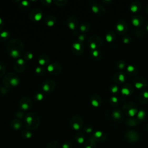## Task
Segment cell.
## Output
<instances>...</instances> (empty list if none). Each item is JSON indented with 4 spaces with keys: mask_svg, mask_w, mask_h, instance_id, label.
<instances>
[{
    "mask_svg": "<svg viewBox=\"0 0 148 148\" xmlns=\"http://www.w3.org/2000/svg\"><path fill=\"white\" fill-rule=\"evenodd\" d=\"M3 27H4V22H3L2 19L0 17V30L2 29Z\"/></svg>",
    "mask_w": 148,
    "mask_h": 148,
    "instance_id": "cell-50",
    "label": "cell"
},
{
    "mask_svg": "<svg viewBox=\"0 0 148 148\" xmlns=\"http://www.w3.org/2000/svg\"><path fill=\"white\" fill-rule=\"evenodd\" d=\"M13 67L17 72L22 73L24 72L26 68V61L24 60V58L17 59L14 64Z\"/></svg>",
    "mask_w": 148,
    "mask_h": 148,
    "instance_id": "cell-9",
    "label": "cell"
},
{
    "mask_svg": "<svg viewBox=\"0 0 148 148\" xmlns=\"http://www.w3.org/2000/svg\"><path fill=\"white\" fill-rule=\"evenodd\" d=\"M146 29L148 31V25H147V26L146 27Z\"/></svg>",
    "mask_w": 148,
    "mask_h": 148,
    "instance_id": "cell-55",
    "label": "cell"
},
{
    "mask_svg": "<svg viewBox=\"0 0 148 148\" xmlns=\"http://www.w3.org/2000/svg\"><path fill=\"white\" fill-rule=\"evenodd\" d=\"M52 2H53V1H51V0H42V1H41V3L45 7H49L52 4Z\"/></svg>",
    "mask_w": 148,
    "mask_h": 148,
    "instance_id": "cell-29",
    "label": "cell"
},
{
    "mask_svg": "<svg viewBox=\"0 0 148 148\" xmlns=\"http://www.w3.org/2000/svg\"><path fill=\"white\" fill-rule=\"evenodd\" d=\"M137 112V109H134V108H131V109H129L128 113H129V115L130 116L133 117V116H135V115L136 114Z\"/></svg>",
    "mask_w": 148,
    "mask_h": 148,
    "instance_id": "cell-30",
    "label": "cell"
},
{
    "mask_svg": "<svg viewBox=\"0 0 148 148\" xmlns=\"http://www.w3.org/2000/svg\"><path fill=\"white\" fill-rule=\"evenodd\" d=\"M56 22V17L54 15H49L47 16L45 19V24L49 27H52L54 26Z\"/></svg>",
    "mask_w": 148,
    "mask_h": 148,
    "instance_id": "cell-13",
    "label": "cell"
},
{
    "mask_svg": "<svg viewBox=\"0 0 148 148\" xmlns=\"http://www.w3.org/2000/svg\"><path fill=\"white\" fill-rule=\"evenodd\" d=\"M11 34L9 31H4L0 33V42H5L9 38Z\"/></svg>",
    "mask_w": 148,
    "mask_h": 148,
    "instance_id": "cell-16",
    "label": "cell"
},
{
    "mask_svg": "<svg viewBox=\"0 0 148 148\" xmlns=\"http://www.w3.org/2000/svg\"><path fill=\"white\" fill-rule=\"evenodd\" d=\"M116 29L119 32H122L124 30V26L122 24H118L116 26Z\"/></svg>",
    "mask_w": 148,
    "mask_h": 148,
    "instance_id": "cell-37",
    "label": "cell"
},
{
    "mask_svg": "<svg viewBox=\"0 0 148 148\" xmlns=\"http://www.w3.org/2000/svg\"><path fill=\"white\" fill-rule=\"evenodd\" d=\"M119 80L121 82H124V76L123 75V74H120L119 75Z\"/></svg>",
    "mask_w": 148,
    "mask_h": 148,
    "instance_id": "cell-47",
    "label": "cell"
},
{
    "mask_svg": "<svg viewBox=\"0 0 148 148\" xmlns=\"http://www.w3.org/2000/svg\"><path fill=\"white\" fill-rule=\"evenodd\" d=\"M85 148H96V144L95 141H93L92 139L87 140L85 142Z\"/></svg>",
    "mask_w": 148,
    "mask_h": 148,
    "instance_id": "cell-19",
    "label": "cell"
},
{
    "mask_svg": "<svg viewBox=\"0 0 148 148\" xmlns=\"http://www.w3.org/2000/svg\"><path fill=\"white\" fill-rule=\"evenodd\" d=\"M34 55L30 51L26 52L24 55V60L25 61H31L33 59Z\"/></svg>",
    "mask_w": 148,
    "mask_h": 148,
    "instance_id": "cell-20",
    "label": "cell"
},
{
    "mask_svg": "<svg viewBox=\"0 0 148 148\" xmlns=\"http://www.w3.org/2000/svg\"><path fill=\"white\" fill-rule=\"evenodd\" d=\"M50 61V58L48 55L45 54L41 55L38 57V63L41 66H48Z\"/></svg>",
    "mask_w": 148,
    "mask_h": 148,
    "instance_id": "cell-12",
    "label": "cell"
},
{
    "mask_svg": "<svg viewBox=\"0 0 148 148\" xmlns=\"http://www.w3.org/2000/svg\"><path fill=\"white\" fill-rule=\"evenodd\" d=\"M56 82L52 79H46L43 82L42 89L46 93H50L55 90Z\"/></svg>",
    "mask_w": 148,
    "mask_h": 148,
    "instance_id": "cell-4",
    "label": "cell"
},
{
    "mask_svg": "<svg viewBox=\"0 0 148 148\" xmlns=\"http://www.w3.org/2000/svg\"><path fill=\"white\" fill-rule=\"evenodd\" d=\"M85 131L86 132L89 133V132H91V131H93V129L90 127H86V128L85 129Z\"/></svg>",
    "mask_w": 148,
    "mask_h": 148,
    "instance_id": "cell-49",
    "label": "cell"
},
{
    "mask_svg": "<svg viewBox=\"0 0 148 148\" xmlns=\"http://www.w3.org/2000/svg\"><path fill=\"white\" fill-rule=\"evenodd\" d=\"M127 71H128L129 72H131L132 71H134V67L132 66H129L127 67Z\"/></svg>",
    "mask_w": 148,
    "mask_h": 148,
    "instance_id": "cell-46",
    "label": "cell"
},
{
    "mask_svg": "<svg viewBox=\"0 0 148 148\" xmlns=\"http://www.w3.org/2000/svg\"><path fill=\"white\" fill-rule=\"evenodd\" d=\"M113 116H114V117L115 118V119H119V118L120 117V114L119 112H116V111H115V112H113Z\"/></svg>",
    "mask_w": 148,
    "mask_h": 148,
    "instance_id": "cell-39",
    "label": "cell"
},
{
    "mask_svg": "<svg viewBox=\"0 0 148 148\" xmlns=\"http://www.w3.org/2000/svg\"><path fill=\"white\" fill-rule=\"evenodd\" d=\"M105 39L106 41H107L108 42H111L112 40H113V37L110 34H107L106 35V37H105Z\"/></svg>",
    "mask_w": 148,
    "mask_h": 148,
    "instance_id": "cell-38",
    "label": "cell"
},
{
    "mask_svg": "<svg viewBox=\"0 0 148 148\" xmlns=\"http://www.w3.org/2000/svg\"><path fill=\"white\" fill-rule=\"evenodd\" d=\"M6 72V66L5 65L0 61V77L5 75Z\"/></svg>",
    "mask_w": 148,
    "mask_h": 148,
    "instance_id": "cell-25",
    "label": "cell"
},
{
    "mask_svg": "<svg viewBox=\"0 0 148 148\" xmlns=\"http://www.w3.org/2000/svg\"><path fill=\"white\" fill-rule=\"evenodd\" d=\"M112 102H113L116 103L118 101V99H117V97H113L112 98Z\"/></svg>",
    "mask_w": 148,
    "mask_h": 148,
    "instance_id": "cell-51",
    "label": "cell"
},
{
    "mask_svg": "<svg viewBox=\"0 0 148 148\" xmlns=\"http://www.w3.org/2000/svg\"><path fill=\"white\" fill-rule=\"evenodd\" d=\"M89 47H90V48L91 49H92V50H95L97 48V45H96V43L95 42H91L90 43V45H89Z\"/></svg>",
    "mask_w": 148,
    "mask_h": 148,
    "instance_id": "cell-41",
    "label": "cell"
},
{
    "mask_svg": "<svg viewBox=\"0 0 148 148\" xmlns=\"http://www.w3.org/2000/svg\"><path fill=\"white\" fill-rule=\"evenodd\" d=\"M15 115H16V117L18 118V119H23V118L25 116L24 112H23V111H19L16 112Z\"/></svg>",
    "mask_w": 148,
    "mask_h": 148,
    "instance_id": "cell-28",
    "label": "cell"
},
{
    "mask_svg": "<svg viewBox=\"0 0 148 148\" xmlns=\"http://www.w3.org/2000/svg\"><path fill=\"white\" fill-rule=\"evenodd\" d=\"M53 3L56 5L58 6V7H64V6L66 5L67 3V1H64V0H56V1H53Z\"/></svg>",
    "mask_w": 148,
    "mask_h": 148,
    "instance_id": "cell-22",
    "label": "cell"
},
{
    "mask_svg": "<svg viewBox=\"0 0 148 148\" xmlns=\"http://www.w3.org/2000/svg\"><path fill=\"white\" fill-rule=\"evenodd\" d=\"M24 47L22 41L19 39L11 40L7 45V52L11 57L20 58L24 53Z\"/></svg>",
    "mask_w": 148,
    "mask_h": 148,
    "instance_id": "cell-1",
    "label": "cell"
},
{
    "mask_svg": "<svg viewBox=\"0 0 148 148\" xmlns=\"http://www.w3.org/2000/svg\"><path fill=\"white\" fill-rule=\"evenodd\" d=\"M78 20L75 16H70L67 20V25L72 31L76 30L78 26Z\"/></svg>",
    "mask_w": 148,
    "mask_h": 148,
    "instance_id": "cell-11",
    "label": "cell"
},
{
    "mask_svg": "<svg viewBox=\"0 0 148 148\" xmlns=\"http://www.w3.org/2000/svg\"><path fill=\"white\" fill-rule=\"evenodd\" d=\"M121 91H122V94H123V95H125V96H128L130 93V90L127 88H123Z\"/></svg>",
    "mask_w": 148,
    "mask_h": 148,
    "instance_id": "cell-35",
    "label": "cell"
},
{
    "mask_svg": "<svg viewBox=\"0 0 148 148\" xmlns=\"http://www.w3.org/2000/svg\"><path fill=\"white\" fill-rule=\"evenodd\" d=\"M145 116V112L144 111H139L138 113V119H140V120L143 119Z\"/></svg>",
    "mask_w": 148,
    "mask_h": 148,
    "instance_id": "cell-31",
    "label": "cell"
},
{
    "mask_svg": "<svg viewBox=\"0 0 148 148\" xmlns=\"http://www.w3.org/2000/svg\"><path fill=\"white\" fill-rule=\"evenodd\" d=\"M123 42L124 43H128L129 42V40L127 39V38H124L123 40Z\"/></svg>",
    "mask_w": 148,
    "mask_h": 148,
    "instance_id": "cell-53",
    "label": "cell"
},
{
    "mask_svg": "<svg viewBox=\"0 0 148 148\" xmlns=\"http://www.w3.org/2000/svg\"><path fill=\"white\" fill-rule=\"evenodd\" d=\"M143 96L145 98H148V92H147V91H145V92L144 93Z\"/></svg>",
    "mask_w": 148,
    "mask_h": 148,
    "instance_id": "cell-52",
    "label": "cell"
},
{
    "mask_svg": "<svg viewBox=\"0 0 148 148\" xmlns=\"http://www.w3.org/2000/svg\"><path fill=\"white\" fill-rule=\"evenodd\" d=\"M132 24L133 26H134L135 27L140 26V20L137 19H133L132 20Z\"/></svg>",
    "mask_w": 148,
    "mask_h": 148,
    "instance_id": "cell-34",
    "label": "cell"
},
{
    "mask_svg": "<svg viewBox=\"0 0 148 148\" xmlns=\"http://www.w3.org/2000/svg\"><path fill=\"white\" fill-rule=\"evenodd\" d=\"M85 36L84 35H82V34L80 35L78 37V40L79 42H83L85 41Z\"/></svg>",
    "mask_w": 148,
    "mask_h": 148,
    "instance_id": "cell-43",
    "label": "cell"
},
{
    "mask_svg": "<svg viewBox=\"0 0 148 148\" xmlns=\"http://www.w3.org/2000/svg\"><path fill=\"white\" fill-rule=\"evenodd\" d=\"M46 148H60V145L57 142L52 141L49 144Z\"/></svg>",
    "mask_w": 148,
    "mask_h": 148,
    "instance_id": "cell-26",
    "label": "cell"
},
{
    "mask_svg": "<svg viewBox=\"0 0 148 148\" xmlns=\"http://www.w3.org/2000/svg\"><path fill=\"white\" fill-rule=\"evenodd\" d=\"M30 3L28 1H23L20 2L19 8L22 11H27L30 7Z\"/></svg>",
    "mask_w": 148,
    "mask_h": 148,
    "instance_id": "cell-17",
    "label": "cell"
},
{
    "mask_svg": "<svg viewBox=\"0 0 148 148\" xmlns=\"http://www.w3.org/2000/svg\"><path fill=\"white\" fill-rule=\"evenodd\" d=\"M22 135L23 138L28 139V138H30L32 137V133L29 131L27 129L25 130H23L22 131Z\"/></svg>",
    "mask_w": 148,
    "mask_h": 148,
    "instance_id": "cell-23",
    "label": "cell"
},
{
    "mask_svg": "<svg viewBox=\"0 0 148 148\" xmlns=\"http://www.w3.org/2000/svg\"><path fill=\"white\" fill-rule=\"evenodd\" d=\"M91 104L92 105V106H93L94 107H98L100 105V103L96 99H93L91 100Z\"/></svg>",
    "mask_w": 148,
    "mask_h": 148,
    "instance_id": "cell-32",
    "label": "cell"
},
{
    "mask_svg": "<svg viewBox=\"0 0 148 148\" xmlns=\"http://www.w3.org/2000/svg\"><path fill=\"white\" fill-rule=\"evenodd\" d=\"M135 86L136 88H138V89H140V88H141L144 86V84L140 82H137L135 84Z\"/></svg>",
    "mask_w": 148,
    "mask_h": 148,
    "instance_id": "cell-42",
    "label": "cell"
},
{
    "mask_svg": "<svg viewBox=\"0 0 148 148\" xmlns=\"http://www.w3.org/2000/svg\"><path fill=\"white\" fill-rule=\"evenodd\" d=\"M29 19L32 22H39L42 19L43 12L42 11L38 8L32 9L29 14Z\"/></svg>",
    "mask_w": 148,
    "mask_h": 148,
    "instance_id": "cell-7",
    "label": "cell"
},
{
    "mask_svg": "<svg viewBox=\"0 0 148 148\" xmlns=\"http://www.w3.org/2000/svg\"><path fill=\"white\" fill-rule=\"evenodd\" d=\"M3 84L7 88L17 87L20 82L19 76L13 72H9L4 76L2 79Z\"/></svg>",
    "mask_w": 148,
    "mask_h": 148,
    "instance_id": "cell-3",
    "label": "cell"
},
{
    "mask_svg": "<svg viewBox=\"0 0 148 148\" xmlns=\"http://www.w3.org/2000/svg\"><path fill=\"white\" fill-rule=\"evenodd\" d=\"M20 108L22 111H29L32 106V101L28 97H22L19 102Z\"/></svg>",
    "mask_w": 148,
    "mask_h": 148,
    "instance_id": "cell-5",
    "label": "cell"
},
{
    "mask_svg": "<svg viewBox=\"0 0 148 148\" xmlns=\"http://www.w3.org/2000/svg\"><path fill=\"white\" fill-rule=\"evenodd\" d=\"M112 90V93H116L118 91V87L115 86H114V87H113L112 88V90Z\"/></svg>",
    "mask_w": 148,
    "mask_h": 148,
    "instance_id": "cell-48",
    "label": "cell"
},
{
    "mask_svg": "<svg viewBox=\"0 0 148 148\" xmlns=\"http://www.w3.org/2000/svg\"><path fill=\"white\" fill-rule=\"evenodd\" d=\"M1 92L2 94H7L8 92V90L7 89V87H2L1 89Z\"/></svg>",
    "mask_w": 148,
    "mask_h": 148,
    "instance_id": "cell-45",
    "label": "cell"
},
{
    "mask_svg": "<svg viewBox=\"0 0 148 148\" xmlns=\"http://www.w3.org/2000/svg\"><path fill=\"white\" fill-rule=\"evenodd\" d=\"M35 71L38 75H43L46 73L45 69L41 67H37L36 68H35Z\"/></svg>",
    "mask_w": 148,
    "mask_h": 148,
    "instance_id": "cell-21",
    "label": "cell"
},
{
    "mask_svg": "<svg viewBox=\"0 0 148 148\" xmlns=\"http://www.w3.org/2000/svg\"><path fill=\"white\" fill-rule=\"evenodd\" d=\"M75 140L79 144H82L85 142V135L82 132L76 133L75 137Z\"/></svg>",
    "mask_w": 148,
    "mask_h": 148,
    "instance_id": "cell-18",
    "label": "cell"
},
{
    "mask_svg": "<svg viewBox=\"0 0 148 148\" xmlns=\"http://www.w3.org/2000/svg\"><path fill=\"white\" fill-rule=\"evenodd\" d=\"M79 29L80 31L82 32H85L86 31H87L88 29V27L86 24V23H82V24L80 26Z\"/></svg>",
    "mask_w": 148,
    "mask_h": 148,
    "instance_id": "cell-27",
    "label": "cell"
},
{
    "mask_svg": "<svg viewBox=\"0 0 148 148\" xmlns=\"http://www.w3.org/2000/svg\"><path fill=\"white\" fill-rule=\"evenodd\" d=\"M91 11H92L94 13H98L99 12V9L97 7V5H94L91 7Z\"/></svg>",
    "mask_w": 148,
    "mask_h": 148,
    "instance_id": "cell-36",
    "label": "cell"
},
{
    "mask_svg": "<svg viewBox=\"0 0 148 148\" xmlns=\"http://www.w3.org/2000/svg\"><path fill=\"white\" fill-rule=\"evenodd\" d=\"M47 71L51 75H58L62 71V66L58 63H53L47 66Z\"/></svg>",
    "mask_w": 148,
    "mask_h": 148,
    "instance_id": "cell-8",
    "label": "cell"
},
{
    "mask_svg": "<svg viewBox=\"0 0 148 148\" xmlns=\"http://www.w3.org/2000/svg\"><path fill=\"white\" fill-rule=\"evenodd\" d=\"M72 145V143L70 141H66L63 144L62 147L63 148H71Z\"/></svg>",
    "mask_w": 148,
    "mask_h": 148,
    "instance_id": "cell-33",
    "label": "cell"
},
{
    "mask_svg": "<svg viewBox=\"0 0 148 148\" xmlns=\"http://www.w3.org/2000/svg\"><path fill=\"white\" fill-rule=\"evenodd\" d=\"M11 125L12 128L15 130H20V129H22L23 127V124L22 122L19 119H13L12 121Z\"/></svg>",
    "mask_w": 148,
    "mask_h": 148,
    "instance_id": "cell-14",
    "label": "cell"
},
{
    "mask_svg": "<svg viewBox=\"0 0 148 148\" xmlns=\"http://www.w3.org/2000/svg\"><path fill=\"white\" fill-rule=\"evenodd\" d=\"M40 119L38 115L35 112H29L24 116V124L28 130H34L40 126Z\"/></svg>",
    "mask_w": 148,
    "mask_h": 148,
    "instance_id": "cell-2",
    "label": "cell"
},
{
    "mask_svg": "<svg viewBox=\"0 0 148 148\" xmlns=\"http://www.w3.org/2000/svg\"><path fill=\"white\" fill-rule=\"evenodd\" d=\"M130 11H131L132 12L135 13L136 12L138 11V7L137 5H132L131 8H130Z\"/></svg>",
    "mask_w": 148,
    "mask_h": 148,
    "instance_id": "cell-40",
    "label": "cell"
},
{
    "mask_svg": "<svg viewBox=\"0 0 148 148\" xmlns=\"http://www.w3.org/2000/svg\"><path fill=\"white\" fill-rule=\"evenodd\" d=\"M34 99L37 101H42L44 99V95L43 94L41 93H35L34 96Z\"/></svg>",
    "mask_w": 148,
    "mask_h": 148,
    "instance_id": "cell-24",
    "label": "cell"
},
{
    "mask_svg": "<svg viewBox=\"0 0 148 148\" xmlns=\"http://www.w3.org/2000/svg\"><path fill=\"white\" fill-rule=\"evenodd\" d=\"M103 132L101 131H96L93 134L91 139L94 141H103L105 140V138L103 137Z\"/></svg>",
    "mask_w": 148,
    "mask_h": 148,
    "instance_id": "cell-15",
    "label": "cell"
},
{
    "mask_svg": "<svg viewBox=\"0 0 148 148\" xmlns=\"http://www.w3.org/2000/svg\"><path fill=\"white\" fill-rule=\"evenodd\" d=\"M124 64H123V63H121L119 65V68L120 69H123L124 68Z\"/></svg>",
    "mask_w": 148,
    "mask_h": 148,
    "instance_id": "cell-54",
    "label": "cell"
},
{
    "mask_svg": "<svg viewBox=\"0 0 148 148\" xmlns=\"http://www.w3.org/2000/svg\"><path fill=\"white\" fill-rule=\"evenodd\" d=\"M70 126L74 130H79L83 126V120L79 116H73L70 122Z\"/></svg>",
    "mask_w": 148,
    "mask_h": 148,
    "instance_id": "cell-6",
    "label": "cell"
},
{
    "mask_svg": "<svg viewBox=\"0 0 148 148\" xmlns=\"http://www.w3.org/2000/svg\"><path fill=\"white\" fill-rule=\"evenodd\" d=\"M83 45L82 42L77 41V42H73L72 45V52L74 55H80L83 52Z\"/></svg>",
    "mask_w": 148,
    "mask_h": 148,
    "instance_id": "cell-10",
    "label": "cell"
},
{
    "mask_svg": "<svg viewBox=\"0 0 148 148\" xmlns=\"http://www.w3.org/2000/svg\"><path fill=\"white\" fill-rule=\"evenodd\" d=\"M98 55H99V52L98 50H93L92 52V56L94 57H97Z\"/></svg>",
    "mask_w": 148,
    "mask_h": 148,
    "instance_id": "cell-44",
    "label": "cell"
}]
</instances>
